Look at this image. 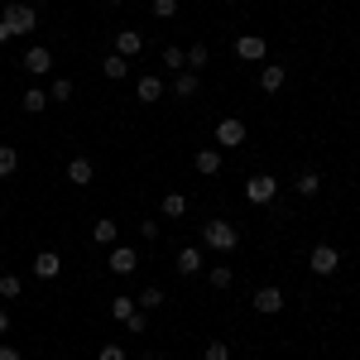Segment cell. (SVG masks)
Wrapping results in <instances>:
<instances>
[{"instance_id": "obj_1", "label": "cell", "mask_w": 360, "mask_h": 360, "mask_svg": "<svg viewBox=\"0 0 360 360\" xmlns=\"http://www.w3.org/2000/svg\"><path fill=\"white\" fill-rule=\"evenodd\" d=\"M202 240H207V250H217V255H231V250L240 245V231L231 221H202Z\"/></svg>"}, {"instance_id": "obj_2", "label": "cell", "mask_w": 360, "mask_h": 360, "mask_svg": "<svg viewBox=\"0 0 360 360\" xmlns=\"http://www.w3.org/2000/svg\"><path fill=\"white\" fill-rule=\"evenodd\" d=\"M0 20L10 25V34H34V29H39V10H34V5H25V0H10Z\"/></svg>"}, {"instance_id": "obj_3", "label": "cell", "mask_w": 360, "mask_h": 360, "mask_svg": "<svg viewBox=\"0 0 360 360\" xmlns=\"http://www.w3.org/2000/svg\"><path fill=\"white\" fill-rule=\"evenodd\" d=\"M217 144H221V149H240V144H245V120H236V115L217 120Z\"/></svg>"}, {"instance_id": "obj_4", "label": "cell", "mask_w": 360, "mask_h": 360, "mask_svg": "<svg viewBox=\"0 0 360 360\" xmlns=\"http://www.w3.org/2000/svg\"><path fill=\"white\" fill-rule=\"evenodd\" d=\"M336 264H341L336 245H312V255H307V269L312 274H336Z\"/></svg>"}, {"instance_id": "obj_5", "label": "cell", "mask_w": 360, "mask_h": 360, "mask_svg": "<svg viewBox=\"0 0 360 360\" xmlns=\"http://www.w3.org/2000/svg\"><path fill=\"white\" fill-rule=\"evenodd\" d=\"M245 197L255 202V207H264V202H274V197H278V183L269 178V173H259V178H250V183H245Z\"/></svg>"}, {"instance_id": "obj_6", "label": "cell", "mask_w": 360, "mask_h": 360, "mask_svg": "<svg viewBox=\"0 0 360 360\" xmlns=\"http://www.w3.org/2000/svg\"><path fill=\"white\" fill-rule=\"evenodd\" d=\"M20 68H25V72H34V77H49V72H53V53H49L44 44H34V49L25 53V63H20Z\"/></svg>"}, {"instance_id": "obj_7", "label": "cell", "mask_w": 360, "mask_h": 360, "mask_svg": "<svg viewBox=\"0 0 360 360\" xmlns=\"http://www.w3.org/2000/svg\"><path fill=\"white\" fill-rule=\"evenodd\" d=\"M202 264H207V255H202V250H197V245H188V250H178V259H173V269H178V274H183V278H193V274H202Z\"/></svg>"}, {"instance_id": "obj_8", "label": "cell", "mask_w": 360, "mask_h": 360, "mask_svg": "<svg viewBox=\"0 0 360 360\" xmlns=\"http://www.w3.org/2000/svg\"><path fill=\"white\" fill-rule=\"evenodd\" d=\"M106 264H111V274H135V269H139V255L130 245H115Z\"/></svg>"}, {"instance_id": "obj_9", "label": "cell", "mask_w": 360, "mask_h": 360, "mask_svg": "<svg viewBox=\"0 0 360 360\" xmlns=\"http://www.w3.org/2000/svg\"><path fill=\"white\" fill-rule=\"evenodd\" d=\"M34 274H39V278H58V274H63V255H58V250H39Z\"/></svg>"}, {"instance_id": "obj_10", "label": "cell", "mask_w": 360, "mask_h": 360, "mask_svg": "<svg viewBox=\"0 0 360 360\" xmlns=\"http://www.w3.org/2000/svg\"><path fill=\"white\" fill-rule=\"evenodd\" d=\"M250 303H255V312L274 317V312H283V293H278V288H259V293H255Z\"/></svg>"}, {"instance_id": "obj_11", "label": "cell", "mask_w": 360, "mask_h": 360, "mask_svg": "<svg viewBox=\"0 0 360 360\" xmlns=\"http://www.w3.org/2000/svg\"><path fill=\"white\" fill-rule=\"evenodd\" d=\"M193 168L202 173V178L221 173V149H197V154H193Z\"/></svg>"}, {"instance_id": "obj_12", "label": "cell", "mask_w": 360, "mask_h": 360, "mask_svg": "<svg viewBox=\"0 0 360 360\" xmlns=\"http://www.w3.org/2000/svg\"><path fill=\"white\" fill-rule=\"evenodd\" d=\"M283 82H288V68H274V63H269V68H259V91H269V96H274V91H283Z\"/></svg>"}, {"instance_id": "obj_13", "label": "cell", "mask_w": 360, "mask_h": 360, "mask_svg": "<svg viewBox=\"0 0 360 360\" xmlns=\"http://www.w3.org/2000/svg\"><path fill=\"white\" fill-rule=\"evenodd\" d=\"M91 178H96V164H91V159H72V164H68V183L91 188Z\"/></svg>"}, {"instance_id": "obj_14", "label": "cell", "mask_w": 360, "mask_h": 360, "mask_svg": "<svg viewBox=\"0 0 360 360\" xmlns=\"http://www.w3.org/2000/svg\"><path fill=\"white\" fill-rule=\"evenodd\" d=\"M139 49H144L139 29H120V34H115V53H120V58H135Z\"/></svg>"}, {"instance_id": "obj_15", "label": "cell", "mask_w": 360, "mask_h": 360, "mask_svg": "<svg viewBox=\"0 0 360 360\" xmlns=\"http://www.w3.org/2000/svg\"><path fill=\"white\" fill-rule=\"evenodd\" d=\"M135 96L139 101H159V96H164V82H159L154 72H144V77L135 82Z\"/></svg>"}, {"instance_id": "obj_16", "label": "cell", "mask_w": 360, "mask_h": 360, "mask_svg": "<svg viewBox=\"0 0 360 360\" xmlns=\"http://www.w3.org/2000/svg\"><path fill=\"white\" fill-rule=\"evenodd\" d=\"M236 53L245 58V63H259V58H264V39H259V34H245V39L236 44Z\"/></svg>"}, {"instance_id": "obj_17", "label": "cell", "mask_w": 360, "mask_h": 360, "mask_svg": "<svg viewBox=\"0 0 360 360\" xmlns=\"http://www.w3.org/2000/svg\"><path fill=\"white\" fill-rule=\"evenodd\" d=\"M101 77H111V82H120V77H130V58L111 53L106 63H101Z\"/></svg>"}, {"instance_id": "obj_18", "label": "cell", "mask_w": 360, "mask_h": 360, "mask_svg": "<svg viewBox=\"0 0 360 360\" xmlns=\"http://www.w3.org/2000/svg\"><path fill=\"white\" fill-rule=\"evenodd\" d=\"M159 212H164L168 221H178V217H188V197H183V193H168V197H164V207H159Z\"/></svg>"}, {"instance_id": "obj_19", "label": "cell", "mask_w": 360, "mask_h": 360, "mask_svg": "<svg viewBox=\"0 0 360 360\" xmlns=\"http://www.w3.org/2000/svg\"><path fill=\"white\" fill-rule=\"evenodd\" d=\"M135 307H139V312H154V307H164V288H154V283H149L144 293H135Z\"/></svg>"}, {"instance_id": "obj_20", "label": "cell", "mask_w": 360, "mask_h": 360, "mask_svg": "<svg viewBox=\"0 0 360 360\" xmlns=\"http://www.w3.org/2000/svg\"><path fill=\"white\" fill-rule=\"evenodd\" d=\"M197 86H202V77H197V72H188V68L173 77V91H178V96H197Z\"/></svg>"}, {"instance_id": "obj_21", "label": "cell", "mask_w": 360, "mask_h": 360, "mask_svg": "<svg viewBox=\"0 0 360 360\" xmlns=\"http://www.w3.org/2000/svg\"><path fill=\"white\" fill-rule=\"evenodd\" d=\"M293 188H298V197H317V193H322V178L307 168V173H298V183H293Z\"/></svg>"}, {"instance_id": "obj_22", "label": "cell", "mask_w": 360, "mask_h": 360, "mask_svg": "<svg viewBox=\"0 0 360 360\" xmlns=\"http://www.w3.org/2000/svg\"><path fill=\"white\" fill-rule=\"evenodd\" d=\"M15 168H20V149L15 144H0V178H10Z\"/></svg>"}, {"instance_id": "obj_23", "label": "cell", "mask_w": 360, "mask_h": 360, "mask_svg": "<svg viewBox=\"0 0 360 360\" xmlns=\"http://www.w3.org/2000/svg\"><path fill=\"white\" fill-rule=\"evenodd\" d=\"M20 106H25L29 115H39L44 106H49V91H39V86H34V91H25V101H20Z\"/></svg>"}, {"instance_id": "obj_24", "label": "cell", "mask_w": 360, "mask_h": 360, "mask_svg": "<svg viewBox=\"0 0 360 360\" xmlns=\"http://www.w3.org/2000/svg\"><path fill=\"white\" fill-rule=\"evenodd\" d=\"M159 63H164V68H173V72H183V68H188V53L168 44V49H164V58H159Z\"/></svg>"}, {"instance_id": "obj_25", "label": "cell", "mask_w": 360, "mask_h": 360, "mask_svg": "<svg viewBox=\"0 0 360 360\" xmlns=\"http://www.w3.org/2000/svg\"><path fill=\"white\" fill-rule=\"evenodd\" d=\"M91 240L96 245H115V221H96L91 226Z\"/></svg>"}, {"instance_id": "obj_26", "label": "cell", "mask_w": 360, "mask_h": 360, "mask_svg": "<svg viewBox=\"0 0 360 360\" xmlns=\"http://www.w3.org/2000/svg\"><path fill=\"white\" fill-rule=\"evenodd\" d=\"M207 58H212V49H207V44H193V49H188V68H207Z\"/></svg>"}, {"instance_id": "obj_27", "label": "cell", "mask_w": 360, "mask_h": 360, "mask_svg": "<svg viewBox=\"0 0 360 360\" xmlns=\"http://www.w3.org/2000/svg\"><path fill=\"white\" fill-rule=\"evenodd\" d=\"M207 283H212V288H231V283H236V274H231L226 264H217V269L207 274Z\"/></svg>"}, {"instance_id": "obj_28", "label": "cell", "mask_w": 360, "mask_h": 360, "mask_svg": "<svg viewBox=\"0 0 360 360\" xmlns=\"http://www.w3.org/2000/svg\"><path fill=\"white\" fill-rule=\"evenodd\" d=\"M202 360H231V346H226V341H207Z\"/></svg>"}, {"instance_id": "obj_29", "label": "cell", "mask_w": 360, "mask_h": 360, "mask_svg": "<svg viewBox=\"0 0 360 360\" xmlns=\"http://www.w3.org/2000/svg\"><path fill=\"white\" fill-rule=\"evenodd\" d=\"M144 327H149V312H139V307H135V312H130V317H125V332H144Z\"/></svg>"}, {"instance_id": "obj_30", "label": "cell", "mask_w": 360, "mask_h": 360, "mask_svg": "<svg viewBox=\"0 0 360 360\" xmlns=\"http://www.w3.org/2000/svg\"><path fill=\"white\" fill-rule=\"evenodd\" d=\"M130 312H135V298H115V303H111V317H115V322H125Z\"/></svg>"}, {"instance_id": "obj_31", "label": "cell", "mask_w": 360, "mask_h": 360, "mask_svg": "<svg viewBox=\"0 0 360 360\" xmlns=\"http://www.w3.org/2000/svg\"><path fill=\"white\" fill-rule=\"evenodd\" d=\"M20 288H25V283H20L15 274H5V278H0V298H20Z\"/></svg>"}, {"instance_id": "obj_32", "label": "cell", "mask_w": 360, "mask_h": 360, "mask_svg": "<svg viewBox=\"0 0 360 360\" xmlns=\"http://www.w3.org/2000/svg\"><path fill=\"white\" fill-rule=\"evenodd\" d=\"M49 96H53V101H72V82H68V77H58Z\"/></svg>"}, {"instance_id": "obj_33", "label": "cell", "mask_w": 360, "mask_h": 360, "mask_svg": "<svg viewBox=\"0 0 360 360\" xmlns=\"http://www.w3.org/2000/svg\"><path fill=\"white\" fill-rule=\"evenodd\" d=\"M154 15H159V20H173V15H178V0H154Z\"/></svg>"}, {"instance_id": "obj_34", "label": "cell", "mask_w": 360, "mask_h": 360, "mask_svg": "<svg viewBox=\"0 0 360 360\" xmlns=\"http://www.w3.org/2000/svg\"><path fill=\"white\" fill-rule=\"evenodd\" d=\"M139 236L144 240H159V221H139Z\"/></svg>"}, {"instance_id": "obj_35", "label": "cell", "mask_w": 360, "mask_h": 360, "mask_svg": "<svg viewBox=\"0 0 360 360\" xmlns=\"http://www.w3.org/2000/svg\"><path fill=\"white\" fill-rule=\"evenodd\" d=\"M96 360H125V351H120V346H101V356Z\"/></svg>"}, {"instance_id": "obj_36", "label": "cell", "mask_w": 360, "mask_h": 360, "mask_svg": "<svg viewBox=\"0 0 360 360\" xmlns=\"http://www.w3.org/2000/svg\"><path fill=\"white\" fill-rule=\"evenodd\" d=\"M0 360H20V351L15 346H0Z\"/></svg>"}, {"instance_id": "obj_37", "label": "cell", "mask_w": 360, "mask_h": 360, "mask_svg": "<svg viewBox=\"0 0 360 360\" xmlns=\"http://www.w3.org/2000/svg\"><path fill=\"white\" fill-rule=\"evenodd\" d=\"M10 332V312H5V307H0V336Z\"/></svg>"}, {"instance_id": "obj_38", "label": "cell", "mask_w": 360, "mask_h": 360, "mask_svg": "<svg viewBox=\"0 0 360 360\" xmlns=\"http://www.w3.org/2000/svg\"><path fill=\"white\" fill-rule=\"evenodd\" d=\"M5 39H15V34H10V25H5V20H0V44H5Z\"/></svg>"}, {"instance_id": "obj_39", "label": "cell", "mask_w": 360, "mask_h": 360, "mask_svg": "<svg viewBox=\"0 0 360 360\" xmlns=\"http://www.w3.org/2000/svg\"><path fill=\"white\" fill-rule=\"evenodd\" d=\"M111 5H125V0H111Z\"/></svg>"}]
</instances>
